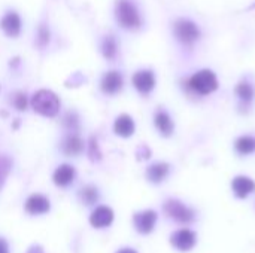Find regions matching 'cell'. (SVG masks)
<instances>
[{
    "label": "cell",
    "instance_id": "13",
    "mask_svg": "<svg viewBox=\"0 0 255 253\" xmlns=\"http://www.w3.org/2000/svg\"><path fill=\"white\" fill-rule=\"evenodd\" d=\"M233 186V191L235 194L239 197V198H245L248 197L253 191L255 189V183L250 179V177H245V176H239L233 180L232 183Z\"/></svg>",
    "mask_w": 255,
    "mask_h": 253
},
{
    "label": "cell",
    "instance_id": "19",
    "mask_svg": "<svg viewBox=\"0 0 255 253\" xmlns=\"http://www.w3.org/2000/svg\"><path fill=\"white\" fill-rule=\"evenodd\" d=\"M236 94H238V97L242 100V101H251L253 100V97H254V88L251 86V84L250 82H241L238 86H236Z\"/></svg>",
    "mask_w": 255,
    "mask_h": 253
},
{
    "label": "cell",
    "instance_id": "25",
    "mask_svg": "<svg viewBox=\"0 0 255 253\" xmlns=\"http://www.w3.org/2000/svg\"><path fill=\"white\" fill-rule=\"evenodd\" d=\"M37 42H39V45L40 46H45L48 42H49V31H48V28L46 27H40L39 28V31H37Z\"/></svg>",
    "mask_w": 255,
    "mask_h": 253
},
{
    "label": "cell",
    "instance_id": "12",
    "mask_svg": "<svg viewBox=\"0 0 255 253\" xmlns=\"http://www.w3.org/2000/svg\"><path fill=\"white\" fill-rule=\"evenodd\" d=\"M123 86V76L118 72H109L102 81V89L106 94H117Z\"/></svg>",
    "mask_w": 255,
    "mask_h": 253
},
{
    "label": "cell",
    "instance_id": "24",
    "mask_svg": "<svg viewBox=\"0 0 255 253\" xmlns=\"http://www.w3.org/2000/svg\"><path fill=\"white\" fill-rule=\"evenodd\" d=\"M88 155H90V160L91 161H99L100 158H102V154H100V151H99V145H97V142L94 140V139H91L90 140V145H88Z\"/></svg>",
    "mask_w": 255,
    "mask_h": 253
},
{
    "label": "cell",
    "instance_id": "22",
    "mask_svg": "<svg viewBox=\"0 0 255 253\" xmlns=\"http://www.w3.org/2000/svg\"><path fill=\"white\" fill-rule=\"evenodd\" d=\"M99 198V192L94 186H85L82 191H81V200L85 203V204H94Z\"/></svg>",
    "mask_w": 255,
    "mask_h": 253
},
{
    "label": "cell",
    "instance_id": "26",
    "mask_svg": "<svg viewBox=\"0 0 255 253\" xmlns=\"http://www.w3.org/2000/svg\"><path fill=\"white\" fill-rule=\"evenodd\" d=\"M13 106L18 109V110H25L27 107V98H25V94L22 92H18L13 98Z\"/></svg>",
    "mask_w": 255,
    "mask_h": 253
},
{
    "label": "cell",
    "instance_id": "16",
    "mask_svg": "<svg viewBox=\"0 0 255 253\" xmlns=\"http://www.w3.org/2000/svg\"><path fill=\"white\" fill-rule=\"evenodd\" d=\"M169 173V166L166 163H158V164H154L148 169L146 171V176L151 182L154 183H160Z\"/></svg>",
    "mask_w": 255,
    "mask_h": 253
},
{
    "label": "cell",
    "instance_id": "23",
    "mask_svg": "<svg viewBox=\"0 0 255 253\" xmlns=\"http://www.w3.org/2000/svg\"><path fill=\"white\" fill-rule=\"evenodd\" d=\"M10 167H12V163L10 160L6 157V155H0V188L3 186L9 171H10Z\"/></svg>",
    "mask_w": 255,
    "mask_h": 253
},
{
    "label": "cell",
    "instance_id": "8",
    "mask_svg": "<svg viewBox=\"0 0 255 253\" xmlns=\"http://www.w3.org/2000/svg\"><path fill=\"white\" fill-rule=\"evenodd\" d=\"M114 221V212L106 207V206H102V207H97L91 218H90V222L94 228H105V227H109Z\"/></svg>",
    "mask_w": 255,
    "mask_h": 253
},
{
    "label": "cell",
    "instance_id": "7",
    "mask_svg": "<svg viewBox=\"0 0 255 253\" xmlns=\"http://www.w3.org/2000/svg\"><path fill=\"white\" fill-rule=\"evenodd\" d=\"M133 85L136 86V89H139L142 94H148L152 91L154 85H155V78L152 75V72L149 70H142L137 72L133 76Z\"/></svg>",
    "mask_w": 255,
    "mask_h": 253
},
{
    "label": "cell",
    "instance_id": "18",
    "mask_svg": "<svg viewBox=\"0 0 255 253\" xmlns=\"http://www.w3.org/2000/svg\"><path fill=\"white\" fill-rule=\"evenodd\" d=\"M82 149H84V143H82V140H81L79 137H76V136H69V137L64 140V143H63V152H64L66 155H70V157L79 155V154L82 152Z\"/></svg>",
    "mask_w": 255,
    "mask_h": 253
},
{
    "label": "cell",
    "instance_id": "4",
    "mask_svg": "<svg viewBox=\"0 0 255 253\" xmlns=\"http://www.w3.org/2000/svg\"><path fill=\"white\" fill-rule=\"evenodd\" d=\"M175 34L178 40H181L185 45H191L200 37V30L199 27L188 19H178L175 22Z\"/></svg>",
    "mask_w": 255,
    "mask_h": 253
},
{
    "label": "cell",
    "instance_id": "15",
    "mask_svg": "<svg viewBox=\"0 0 255 253\" xmlns=\"http://www.w3.org/2000/svg\"><path fill=\"white\" fill-rule=\"evenodd\" d=\"M75 179V170L70 166H60L54 173V182L58 186H67Z\"/></svg>",
    "mask_w": 255,
    "mask_h": 253
},
{
    "label": "cell",
    "instance_id": "3",
    "mask_svg": "<svg viewBox=\"0 0 255 253\" xmlns=\"http://www.w3.org/2000/svg\"><path fill=\"white\" fill-rule=\"evenodd\" d=\"M117 19L124 28H139L140 16L137 9L128 0H118L117 4Z\"/></svg>",
    "mask_w": 255,
    "mask_h": 253
},
{
    "label": "cell",
    "instance_id": "6",
    "mask_svg": "<svg viewBox=\"0 0 255 253\" xmlns=\"http://www.w3.org/2000/svg\"><path fill=\"white\" fill-rule=\"evenodd\" d=\"M155 221H157V213L152 210L134 215V227L142 234H149L155 225Z\"/></svg>",
    "mask_w": 255,
    "mask_h": 253
},
{
    "label": "cell",
    "instance_id": "27",
    "mask_svg": "<svg viewBox=\"0 0 255 253\" xmlns=\"http://www.w3.org/2000/svg\"><path fill=\"white\" fill-rule=\"evenodd\" d=\"M82 81H85V79L82 78V75L76 73V75H73V78H70L66 84H67V86H79V85L82 84Z\"/></svg>",
    "mask_w": 255,
    "mask_h": 253
},
{
    "label": "cell",
    "instance_id": "9",
    "mask_svg": "<svg viewBox=\"0 0 255 253\" xmlns=\"http://www.w3.org/2000/svg\"><path fill=\"white\" fill-rule=\"evenodd\" d=\"M170 242L179 251H190L196 243V236L190 230H181L172 236Z\"/></svg>",
    "mask_w": 255,
    "mask_h": 253
},
{
    "label": "cell",
    "instance_id": "17",
    "mask_svg": "<svg viewBox=\"0 0 255 253\" xmlns=\"http://www.w3.org/2000/svg\"><path fill=\"white\" fill-rule=\"evenodd\" d=\"M155 127L163 136H170L173 133V122L166 112H158L155 115Z\"/></svg>",
    "mask_w": 255,
    "mask_h": 253
},
{
    "label": "cell",
    "instance_id": "29",
    "mask_svg": "<svg viewBox=\"0 0 255 253\" xmlns=\"http://www.w3.org/2000/svg\"><path fill=\"white\" fill-rule=\"evenodd\" d=\"M0 253H9L7 251V245L3 239H0Z\"/></svg>",
    "mask_w": 255,
    "mask_h": 253
},
{
    "label": "cell",
    "instance_id": "21",
    "mask_svg": "<svg viewBox=\"0 0 255 253\" xmlns=\"http://www.w3.org/2000/svg\"><path fill=\"white\" fill-rule=\"evenodd\" d=\"M103 55L108 58V60H112L115 55H117V42L112 36H108L105 40H103Z\"/></svg>",
    "mask_w": 255,
    "mask_h": 253
},
{
    "label": "cell",
    "instance_id": "30",
    "mask_svg": "<svg viewBox=\"0 0 255 253\" xmlns=\"http://www.w3.org/2000/svg\"><path fill=\"white\" fill-rule=\"evenodd\" d=\"M27 253H43V249H42L40 246H31V248L27 251Z\"/></svg>",
    "mask_w": 255,
    "mask_h": 253
},
{
    "label": "cell",
    "instance_id": "10",
    "mask_svg": "<svg viewBox=\"0 0 255 253\" xmlns=\"http://www.w3.org/2000/svg\"><path fill=\"white\" fill-rule=\"evenodd\" d=\"M25 210L30 215H42L49 210V201L43 195H31L25 203Z\"/></svg>",
    "mask_w": 255,
    "mask_h": 253
},
{
    "label": "cell",
    "instance_id": "2",
    "mask_svg": "<svg viewBox=\"0 0 255 253\" xmlns=\"http://www.w3.org/2000/svg\"><path fill=\"white\" fill-rule=\"evenodd\" d=\"M188 88L200 95H206L214 92L218 88V79L211 70H200L193 75L188 81Z\"/></svg>",
    "mask_w": 255,
    "mask_h": 253
},
{
    "label": "cell",
    "instance_id": "31",
    "mask_svg": "<svg viewBox=\"0 0 255 253\" xmlns=\"http://www.w3.org/2000/svg\"><path fill=\"white\" fill-rule=\"evenodd\" d=\"M118 253H137V252H134V251H131V249H123V251H120Z\"/></svg>",
    "mask_w": 255,
    "mask_h": 253
},
{
    "label": "cell",
    "instance_id": "14",
    "mask_svg": "<svg viewBox=\"0 0 255 253\" xmlns=\"http://www.w3.org/2000/svg\"><path fill=\"white\" fill-rule=\"evenodd\" d=\"M115 133L121 137H130L134 133V122L128 115H121L115 121Z\"/></svg>",
    "mask_w": 255,
    "mask_h": 253
},
{
    "label": "cell",
    "instance_id": "1",
    "mask_svg": "<svg viewBox=\"0 0 255 253\" xmlns=\"http://www.w3.org/2000/svg\"><path fill=\"white\" fill-rule=\"evenodd\" d=\"M31 106L37 113H40L43 116H48V118H52V116H55L58 113L60 101H58V97L52 91L40 89L33 95Z\"/></svg>",
    "mask_w": 255,
    "mask_h": 253
},
{
    "label": "cell",
    "instance_id": "5",
    "mask_svg": "<svg viewBox=\"0 0 255 253\" xmlns=\"http://www.w3.org/2000/svg\"><path fill=\"white\" fill-rule=\"evenodd\" d=\"M164 212H166V215H169L172 219H175V221H178V222H181V224L191 222L193 218H194L193 212H191L188 207H185L182 203L176 201V200H169V201L164 204Z\"/></svg>",
    "mask_w": 255,
    "mask_h": 253
},
{
    "label": "cell",
    "instance_id": "28",
    "mask_svg": "<svg viewBox=\"0 0 255 253\" xmlns=\"http://www.w3.org/2000/svg\"><path fill=\"white\" fill-rule=\"evenodd\" d=\"M149 155H151V151H149L146 146H140V148L137 149V157H139V160H142V158H149Z\"/></svg>",
    "mask_w": 255,
    "mask_h": 253
},
{
    "label": "cell",
    "instance_id": "11",
    "mask_svg": "<svg viewBox=\"0 0 255 253\" xmlns=\"http://www.w3.org/2000/svg\"><path fill=\"white\" fill-rule=\"evenodd\" d=\"M3 31L10 36V37H15L19 34V30H21V19L19 16L15 13V12H9L3 16L1 22H0Z\"/></svg>",
    "mask_w": 255,
    "mask_h": 253
},
{
    "label": "cell",
    "instance_id": "20",
    "mask_svg": "<svg viewBox=\"0 0 255 253\" xmlns=\"http://www.w3.org/2000/svg\"><path fill=\"white\" fill-rule=\"evenodd\" d=\"M236 149H238V152L242 154V155L251 154L255 149V140L253 137L244 136V137H241V139L236 142Z\"/></svg>",
    "mask_w": 255,
    "mask_h": 253
}]
</instances>
